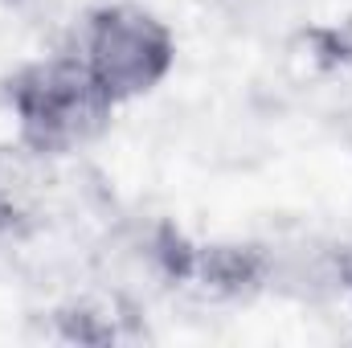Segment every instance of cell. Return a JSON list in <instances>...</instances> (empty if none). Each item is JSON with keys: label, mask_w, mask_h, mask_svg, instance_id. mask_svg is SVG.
Wrapping results in <instances>:
<instances>
[{"label": "cell", "mask_w": 352, "mask_h": 348, "mask_svg": "<svg viewBox=\"0 0 352 348\" xmlns=\"http://www.w3.org/2000/svg\"><path fill=\"white\" fill-rule=\"evenodd\" d=\"M16 140L37 156H74L90 148L115 119V102L94 83L78 54L29 62L8 83Z\"/></svg>", "instance_id": "6da1fadb"}, {"label": "cell", "mask_w": 352, "mask_h": 348, "mask_svg": "<svg viewBox=\"0 0 352 348\" xmlns=\"http://www.w3.org/2000/svg\"><path fill=\"white\" fill-rule=\"evenodd\" d=\"M74 54L94 74V83L107 90V98L115 107H127L160 90L173 74L176 33L160 12L131 0H115L82 21Z\"/></svg>", "instance_id": "7a4b0ae2"}, {"label": "cell", "mask_w": 352, "mask_h": 348, "mask_svg": "<svg viewBox=\"0 0 352 348\" xmlns=\"http://www.w3.org/2000/svg\"><path fill=\"white\" fill-rule=\"evenodd\" d=\"M12 217H16V209H12V197L4 193V184H0V238L12 230Z\"/></svg>", "instance_id": "3957f363"}]
</instances>
